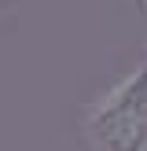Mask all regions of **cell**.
<instances>
[{"instance_id":"cell-1","label":"cell","mask_w":147,"mask_h":151,"mask_svg":"<svg viewBox=\"0 0 147 151\" xmlns=\"http://www.w3.org/2000/svg\"><path fill=\"white\" fill-rule=\"evenodd\" d=\"M92 151H147V55L81 114Z\"/></svg>"},{"instance_id":"cell-2","label":"cell","mask_w":147,"mask_h":151,"mask_svg":"<svg viewBox=\"0 0 147 151\" xmlns=\"http://www.w3.org/2000/svg\"><path fill=\"white\" fill-rule=\"evenodd\" d=\"M132 4H136V11H143V15H147V0H132Z\"/></svg>"}]
</instances>
